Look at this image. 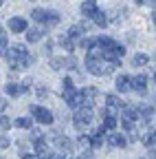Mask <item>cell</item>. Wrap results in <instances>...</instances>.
<instances>
[{
	"instance_id": "cell-34",
	"label": "cell",
	"mask_w": 156,
	"mask_h": 159,
	"mask_svg": "<svg viewBox=\"0 0 156 159\" xmlns=\"http://www.w3.org/2000/svg\"><path fill=\"white\" fill-rule=\"evenodd\" d=\"M2 2H5V0H0V5H2Z\"/></svg>"
},
{
	"instance_id": "cell-25",
	"label": "cell",
	"mask_w": 156,
	"mask_h": 159,
	"mask_svg": "<svg viewBox=\"0 0 156 159\" xmlns=\"http://www.w3.org/2000/svg\"><path fill=\"white\" fill-rule=\"evenodd\" d=\"M18 128H31V124H33V119L31 117H18L15 122H13Z\"/></svg>"
},
{
	"instance_id": "cell-13",
	"label": "cell",
	"mask_w": 156,
	"mask_h": 159,
	"mask_svg": "<svg viewBox=\"0 0 156 159\" xmlns=\"http://www.w3.org/2000/svg\"><path fill=\"white\" fill-rule=\"evenodd\" d=\"M84 25H75V27H70L68 29V33H66V38L68 40H73L75 44H79V40H82V35H84Z\"/></svg>"
},
{
	"instance_id": "cell-20",
	"label": "cell",
	"mask_w": 156,
	"mask_h": 159,
	"mask_svg": "<svg viewBox=\"0 0 156 159\" xmlns=\"http://www.w3.org/2000/svg\"><path fill=\"white\" fill-rule=\"evenodd\" d=\"M123 119H130V122L139 119V106H123Z\"/></svg>"
},
{
	"instance_id": "cell-1",
	"label": "cell",
	"mask_w": 156,
	"mask_h": 159,
	"mask_svg": "<svg viewBox=\"0 0 156 159\" xmlns=\"http://www.w3.org/2000/svg\"><path fill=\"white\" fill-rule=\"evenodd\" d=\"M119 66H121V62H112V60H106L99 47H90V49H88L86 69H88L92 75H101V77H106V75H112L114 69H119Z\"/></svg>"
},
{
	"instance_id": "cell-9",
	"label": "cell",
	"mask_w": 156,
	"mask_h": 159,
	"mask_svg": "<svg viewBox=\"0 0 156 159\" xmlns=\"http://www.w3.org/2000/svg\"><path fill=\"white\" fill-rule=\"evenodd\" d=\"M29 29V25H27V20L24 18H9V31L11 33H22V31H27Z\"/></svg>"
},
{
	"instance_id": "cell-29",
	"label": "cell",
	"mask_w": 156,
	"mask_h": 159,
	"mask_svg": "<svg viewBox=\"0 0 156 159\" xmlns=\"http://www.w3.org/2000/svg\"><path fill=\"white\" fill-rule=\"evenodd\" d=\"M9 146V139L7 137H0V148H7Z\"/></svg>"
},
{
	"instance_id": "cell-7",
	"label": "cell",
	"mask_w": 156,
	"mask_h": 159,
	"mask_svg": "<svg viewBox=\"0 0 156 159\" xmlns=\"http://www.w3.org/2000/svg\"><path fill=\"white\" fill-rule=\"evenodd\" d=\"M95 99H97V89H95V86H86V89H82V106L92 108Z\"/></svg>"
},
{
	"instance_id": "cell-10",
	"label": "cell",
	"mask_w": 156,
	"mask_h": 159,
	"mask_svg": "<svg viewBox=\"0 0 156 159\" xmlns=\"http://www.w3.org/2000/svg\"><path fill=\"white\" fill-rule=\"evenodd\" d=\"M42 38H44V27H31V29H27V42L29 44L40 42Z\"/></svg>"
},
{
	"instance_id": "cell-37",
	"label": "cell",
	"mask_w": 156,
	"mask_h": 159,
	"mask_svg": "<svg viewBox=\"0 0 156 159\" xmlns=\"http://www.w3.org/2000/svg\"><path fill=\"white\" fill-rule=\"evenodd\" d=\"M31 2H33V0H31Z\"/></svg>"
},
{
	"instance_id": "cell-17",
	"label": "cell",
	"mask_w": 156,
	"mask_h": 159,
	"mask_svg": "<svg viewBox=\"0 0 156 159\" xmlns=\"http://www.w3.org/2000/svg\"><path fill=\"white\" fill-rule=\"evenodd\" d=\"M97 9H99V7H97V0H84V2H82V13L84 16H92Z\"/></svg>"
},
{
	"instance_id": "cell-21",
	"label": "cell",
	"mask_w": 156,
	"mask_h": 159,
	"mask_svg": "<svg viewBox=\"0 0 156 159\" xmlns=\"http://www.w3.org/2000/svg\"><path fill=\"white\" fill-rule=\"evenodd\" d=\"M90 18H92V22H95L97 27H106V16H103V11H101V9H97Z\"/></svg>"
},
{
	"instance_id": "cell-15",
	"label": "cell",
	"mask_w": 156,
	"mask_h": 159,
	"mask_svg": "<svg viewBox=\"0 0 156 159\" xmlns=\"http://www.w3.org/2000/svg\"><path fill=\"white\" fill-rule=\"evenodd\" d=\"M55 146H57V150H62V152H68L70 150V139L66 137V135H55Z\"/></svg>"
},
{
	"instance_id": "cell-12",
	"label": "cell",
	"mask_w": 156,
	"mask_h": 159,
	"mask_svg": "<svg viewBox=\"0 0 156 159\" xmlns=\"http://www.w3.org/2000/svg\"><path fill=\"white\" fill-rule=\"evenodd\" d=\"M108 144H110V146H116V148H125V146H128V139H125L121 133L112 130V133H108Z\"/></svg>"
},
{
	"instance_id": "cell-26",
	"label": "cell",
	"mask_w": 156,
	"mask_h": 159,
	"mask_svg": "<svg viewBox=\"0 0 156 159\" xmlns=\"http://www.w3.org/2000/svg\"><path fill=\"white\" fill-rule=\"evenodd\" d=\"M60 44H62L66 51H73V49H75V42H73V40H68L66 35H62V38H60Z\"/></svg>"
},
{
	"instance_id": "cell-8",
	"label": "cell",
	"mask_w": 156,
	"mask_h": 159,
	"mask_svg": "<svg viewBox=\"0 0 156 159\" xmlns=\"http://www.w3.org/2000/svg\"><path fill=\"white\" fill-rule=\"evenodd\" d=\"M51 66L53 69H77V62L75 57H53Z\"/></svg>"
},
{
	"instance_id": "cell-24",
	"label": "cell",
	"mask_w": 156,
	"mask_h": 159,
	"mask_svg": "<svg viewBox=\"0 0 156 159\" xmlns=\"http://www.w3.org/2000/svg\"><path fill=\"white\" fill-rule=\"evenodd\" d=\"M152 115H154V108L152 106H139V117H143V119H147V122H150V119H152Z\"/></svg>"
},
{
	"instance_id": "cell-4",
	"label": "cell",
	"mask_w": 156,
	"mask_h": 159,
	"mask_svg": "<svg viewBox=\"0 0 156 159\" xmlns=\"http://www.w3.org/2000/svg\"><path fill=\"white\" fill-rule=\"evenodd\" d=\"M92 108H88V106H79L75 111V115H73V124H75V128L79 130V133H84L88 126H90V122H92Z\"/></svg>"
},
{
	"instance_id": "cell-32",
	"label": "cell",
	"mask_w": 156,
	"mask_h": 159,
	"mask_svg": "<svg viewBox=\"0 0 156 159\" xmlns=\"http://www.w3.org/2000/svg\"><path fill=\"white\" fill-rule=\"evenodd\" d=\"M152 20H154V27H156V11L152 13Z\"/></svg>"
},
{
	"instance_id": "cell-16",
	"label": "cell",
	"mask_w": 156,
	"mask_h": 159,
	"mask_svg": "<svg viewBox=\"0 0 156 159\" xmlns=\"http://www.w3.org/2000/svg\"><path fill=\"white\" fill-rule=\"evenodd\" d=\"M116 91H119V93L132 91V84H130V77L128 75H119V77H116Z\"/></svg>"
},
{
	"instance_id": "cell-22",
	"label": "cell",
	"mask_w": 156,
	"mask_h": 159,
	"mask_svg": "<svg viewBox=\"0 0 156 159\" xmlns=\"http://www.w3.org/2000/svg\"><path fill=\"white\" fill-rule=\"evenodd\" d=\"M77 144H79V148H84V150H90V148H92V137H88V135H79Z\"/></svg>"
},
{
	"instance_id": "cell-36",
	"label": "cell",
	"mask_w": 156,
	"mask_h": 159,
	"mask_svg": "<svg viewBox=\"0 0 156 159\" xmlns=\"http://www.w3.org/2000/svg\"><path fill=\"white\" fill-rule=\"evenodd\" d=\"M154 80H156V73H154Z\"/></svg>"
},
{
	"instance_id": "cell-11",
	"label": "cell",
	"mask_w": 156,
	"mask_h": 159,
	"mask_svg": "<svg viewBox=\"0 0 156 159\" xmlns=\"http://www.w3.org/2000/svg\"><path fill=\"white\" fill-rule=\"evenodd\" d=\"M27 91H29V82H24L22 86H18V84L9 82V84L5 86V93H7L9 97H18V95H22V93H27Z\"/></svg>"
},
{
	"instance_id": "cell-2",
	"label": "cell",
	"mask_w": 156,
	"mask_h": 159,
	"mask_svg": "<svg viewBox=\"0 0 156 159\" xmlns=\"http://www.w3.org/2000/svg\"><path fill=\"white\" fill-rule=\"evenodd\" d=\"M5 55H7L9 66H11L13 71H22V69H27V66L33 64V55L27 51L24 44H13V47H9V49L5 51Z\"/></svg>"
},
{
	"instance_id": "cell-3",
	"label": "cell",
	"mask_w": 156,
	"mask_h": 159,
	"mask_svg": "<svg viewBox=\"0 0 156 159\" xmlns=\"http://www.w3.org/2000/svg\"><path fill=\"white\" fill-rule=\"evenodd\" d=\"M62 86H64V93H62L64 102H66L70 108H79V106H82V91H77V89L73 86V80H70V77H64Z\"/></svg>"
},
{
	"instance_id": "cell-30",
	"label": "cell",
	"mask_w": 156,
	"mask_h": 159,
	"mask_svg": "<svg viewBox=\"0 0 156 159\" xmlns=\"http://www.w3.org/2000/svg\"><path fill=\"white\" fill-rule=\"evenodd\" d=\"M20 157H22V159H40L37 155H27V152H20Z\"/></svg>"
},
{
	"instance_id": "cell-5",
	"label": "cell",
	"mask_w": 156,
	"mask_h": 159,
	"mask_svg": "<svg viewBox=\"0 0 156 159\" xmlns=\"http://www.w3.org/2000/svg\"><path fill=\"white\" fill-rule=\"evenodd\" d=\"M33 20L35 22H40V27H55V25H60V13H55V11H46V9H35L33 13Z\"/></svg>"
},
{
	"instance_id": "cell-31",
	"label": "cell",
	"mask_w": 156,
	"mask_h": 159,
	"mask_svg": "<svg viewBox=\"0 0 156 159\" xmlns=\"http://www.w3.org/2000/svg\"><path fill=\"white\" fill-rule=\"evenodd\" d=\"M5 108H7V99H5V97H0V113H2Z\"/></svg>"
},
{
	"instance_id": "cell-27",
	"label": "cell",
	"mask_w": 156,
	"mask_h": 159,
	"mask_svg": "<svg viewBox=\"0 0 156 159\" xmlns=\"http://www.w3.org/2000/svg\"><path fill=\"white\" fill-rule=\"evenodd\" d=\"M9 128H11V122H9V117L0 115V130H9Z\"/></svg>"
},
{
	"instance_id": "cell-28",
	"label": "cell",
	"mask_w": 156,
	"mask_h": 159,
	"mask_svg": "<svg viewBox=\"0 0 156 159\" xmlns=\"http://www.w3.org/2000/svg\"><path fill=\"white\" fill-rule=\"evenodd\" d=\"M79 159H95V152L86 150V152H82V155H79Z\"/></svg>"
},
{
	"instance_id": "cell-33",
	"label": "cell",
	"mask_w": 156,
	"mask_h": 159,
	"mask_svg": "<svg viewBox=\"0 0 156 159\" xmlns=\"http://www.w3.org/2000/svg\"><path fill=\"white\" fill-rule=\"evenodd\" d=\"M147 2H150V5H154V7H156V0H147Z\"/></svg>"
},
{
	"instance_id": "cell-19",
	"label": "cell",
	"mask_w": 156,
	"mask_h": 159,
	"mask_svg": "<svg viewBox=\"0 0 156 159\" xmlns=\"http://www.w3.org/2000/svg\"><path fill=\"white\" fill-rule=\"evenodd\" d=\"M141 139H143V144H145L147 148H150V146L154 148V144H156V130H152V128H147V130H145V133L141 135Z\"/></svg>"
},
{
	"instance_id": "cell-23",
	"label": "cell",
	"mask_w": 156,
	"mask_h": 159,
	"mask_svg": "<svg viewBox=\"0 0 156 159\" xmlns=\"http://www.w3.org/2000/svg\"><path fill=\"white\" fill-rule=\"evenodd\" d=\"M147 62H150V57H147L145 53H136V55L132 57V64H134V66H145Z\"/></svg>"
},
{
	"instance_id": "cell-6",
	"label": "cell",
	"mask_w": 156,
	"mask_h": 159,
	"mask_svg": "<svg viewBox=\"0 0 156 159\" xmlns=\"http://www.w3.org/2000/svg\"><path fill=\"white\" fill-rule=\"evenodd\" d=\"M31 113L35 115V119L40 124H53V113L48 111V108H42V106H31Z\"/></svg>"
},
{
	"instance_id": "cell-18",
	"label": "cell",
	"mask_w": 156,
	"mask_h": 159,
	"mask_svg": "<svg viewBox=\"0 0 156 159\" xmlns=\"http://www.w3.org/2000/svg\"><path fill=\"white\" fill-rule=\"evenodd\" d=\"M106 104H108V111H112V113H114L116 108H123V106H125V104L121 102V97H114V95H108V97H106Z\"/></svg>"
},
{
	"instance_id": "cell-14",
	"label": "cell",
	"mask_w": 156,
	"mask_h": 159,
	"mask_svg": "<svg viewBox=\"0 0 156 159\" xmlns=\"http://www.w3.org/2000/svg\"><path fill=\"white\" fill-rule=\"evenodd\" d=\"M130 84H132V91H136V93H145L147 77H145V75H136V77L130 80Z\"/></svg>"
},
{
	"instance_id": "cell-35",
	"label": "cell",
	"mask_w": 156,
	"mask_h": 159,
	"mask_svg": "<svg viewBox=\"0 0 156 159\" xmlns=\"http://www.w3.org/2000/svg\"><path fill=\"white\" fill-rule=\"evenodd\" d=\"M0 33H2V27H0Z\"/></svg>"
}]
</instances>
